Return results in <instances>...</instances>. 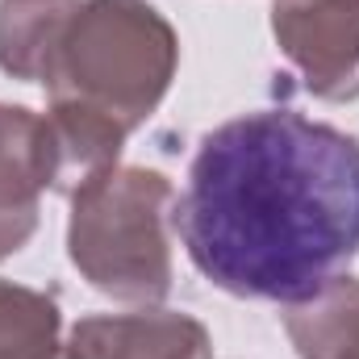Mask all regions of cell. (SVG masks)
I'll use <instances>...</instances> for the list:
<instances>
[{
  "label": "cell",
  "instance_id": "cell-1",
  "mask_svg": "<svg viewBox=\"0 0 359 359\" xmlns=\"http://www.w3.org/2000/svg\"><path fill=\"white\" fill-rule=\"evenodd\" d=\"M172 226L213 288L305 301L359 255V138L292 109L230 117L205 134Z\"/></svg>",
  "mask_w": 359,
  "mask_h": 359
},
{
  "label": "cell",
  "instance_id": "cell-2",
  "mask_svg": "<svg viewBox=\"0 0 359 359\" xmlns=\"http://www.w3.org/2000/svg\"><path fill=\"white\" fill-rule=\"evenodd\" d=\"M180 38L147 0H84L42 76L50 100H80L130 134L163 104L176 80Z\"/></svg>",
  "mask_w": 359,
  "mask_h": 359
},
{
  "label": "cell",
  "instance_id": "cell-3",
  "mask_svg": "<svg viewBox=\"0 0 359 359\" xmlns=\"http://www.w3.org/2000/svg\"><path fill=\"white\" fill-rule=\"evenodd\" d=\"M176 188L155 168H113L72 196L67 259L96 292L159 305L172 292Z\"/></svg>",
  "mask_w": 359,
  "mask_h": 359
},
{
  "label": "cell",
  "instance_id": "cell-4",
  "mask_svg": "<svg viewBox=\"0 0 359 359\" xmlns=\"http://www.w3.org/2000/svg\"><path fill=\"white\" fill-rule=\"evenodd\" d=\"M271 34L318 100L359 96V0H276Z\"/></svg>",
  "mask_w": 359,
  "mask_h": 359
},
{
  "label": "cell",
  "instance_id": "cell-5",
  "mask_svg": "<svg viewBox=\"0 0 359 359\" xmlns=\"http://www.w3.org/2000/svg\"><path fill=\"white\" fill-rule=\"evenodd\" d=\"M59 359H213L209 330L176 309L80 318Z\"/></svg>",
  "mask_w": 359,
  "mask_h": 359
},
{
  "label": "cell",
  "instance_id": "cell-6",
  "mask_svg": "<svg viewBox=\"0 0 359 359\" xmlns=\"http://www.w3.org/2000/svg\"><path fill=\"white\" fill-rule=\"evenodd\" d=\"M46 117L25 104H0V259L17 255L38 230V201L50 188Z\"/></svg>",
  "mask_w": 359,
  "mask_h": 359
},
{
  "label": "cell",
  "instance_id": "cell-7",
  "mask_svg": "<svg viewBox=\"0 0 359 359\" xmlns=\"http://www.w3.org/2000/svg\"><path fill=\"white\" fill-rule=\"evenodd\" d=\"M42 117H46V138H50V172H55L50 188L55 192L76 196L84 184L117 168L121 147L130 138L121 121L80 100H50Z\"/></svg>",
  "mask_w": 359,
  "mask_h": 359
},
{
  "label": "cell",
  "instance_id": "cell-8",
  "mask_svg": "<svg viewBox=\"0 0 359 359\" xmlns=\"http://www.w3.org/2000/svg\"><path fill=\"white\" fill-rule=\"evenodd\" d=\"M280 318L301 359H359V280L351 276L284 305Z\"/></svg>",
  "mask_w": 359,
  "mask_h": 359
},
{
  "label": "cell",
  "instance_id": "cell-9",
  "mask_svg": "<svg viewBox=\"0 0 359 359\" xmlns=\"http://www.w3.org/2000/svg\"><path fill=\"white\" fill-rule=\"evenodd\" d=\"M80 4L84 0H0V72L42 84Z\"/></svg>",
  "mask_w": 359,
  "mask_h": 359
},
{
  "label": "cell",
  "instance_id": "cell-10",
  "mask_svg": "<svg viewBox=\"0 0 359 359\" xmlns=\"http://www.w3.org/2000/svg\"><path fill=\"white\" fill-rule=\"evenodd\" d=\"M59 330L63 313L55 297L0 280V359H59Z\"/></svg>",
  "mask_w": 359,
  "mask_h": 359
}]
</instances>
